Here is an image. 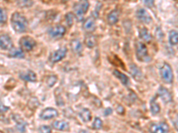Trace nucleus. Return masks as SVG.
Masks as SVG:
<instances>
[{"label": "nucleus", "mask_w": 178, "mask_h": 133, "mask_svg": "<svg viewBox=\"0 0 178 133\" xmlns=\"http://www.w3.org/2000/svg\"><path fill=\"white\" fill-rule=\"evenodd\" d=\"M0 48L5 51H11L14 48L13 41L6 34L0 36Z\"/></svg>", "instance_id": "nucleus-8"}, {"label": "nucleus", "mask_w": 178, "mask_h": 133, "mask_svg": "<svg viewBox=\"0 0 178 133\" xmlns=\"http://www.w3.org/2000/svg\"><path fill=\"white\" fill-rule=\"evenodd\" d=\"M67 54V48L62 47L56 51L53 52L49 56V61L52 63H57L61 61L62 59Z\"/></svg>", "instance_id": "nucleus-7"}, {"label": "nucleus", "mask_w": 178, "mask_h": 133, "mask_svg": "<svg viewBox=\"0 0 178 133\" xmlns=\"http://www.w3.org/2000/svg\"><path fill=\"white\" fill-rule=\"evenodd\" d=\"M117 112L119 114V115H123L125 112V109L124 108L121 106V105H118V107H117Z\"/></svg>", "instance_id": "nucleus-34"}, {"label": "nucleus", "mask_w": 178, "mask_h": 133, "mask_svg": "<svg viewBox=\"0 0 178 133\" xmlns=\"http://www.w3.org/2000/svg\"><path fill=\"white\" fill-rule=\"evenodd\" d=\"M66 28L62 25H54L48 29V35L54 39H60L65 35Z\"/></svg>", "instance_id": "nucleus-6"}, {"label": "nucleus", "mask_w": 178, "mask_h": 133, "mask_svg": "<svg viewBox=\"0 0 178 133\" xmlns=\"http://www.w3.org/2000/svg\"><path fill=\"white\" fill-rule=\"evenodd\" d=\"M58 115H59V113L55 108H47L44 109L40 113L39 117L41 118L42 120H51V119L57 117Z\"/></svg>", "instance_id": "nucleus-10"}, {"label": "nucleus", "mask_w": 178, "mask_h": 133, "mask_svg": "<svg viewBox=\"0 0 178 133\" xmlns=\"http://www.w3.org/2000/svg\"><path fill=\"white\" fill-rule=\"evenodd\" d=\"M13 119H14V121L15 122L17 131H19L20 132H24L25 130H26L27 123H26L19 115H13Z\"/></svg>", "instance_id": "nucleus-14"}, {"label": "nucleus", "mask_w": 178, "mask_h": 133, "mask_svg": "<svg viewBox=\"0 0 178 133\" xmlns=\"http://www.w3.org/2000/svg\"><path fill=\"white\" fill-rule=\"evenodd\" d=\"M57 81H58V77H57V76L56 75H50V76H48L47 77V80H46V83H47V86L48 87H53L57 83Z\"/></svg>", "instance_id": "nucleus-27"}, {"label": "nucleus", "mask_w": 178, "mask_h": 133, "mask_svg": "<svg viewBox=\"0 0 178 133\" xmlns=\"http://www.w3.org/2000/svg\"><path fill=\"white\" fill-rule=\"evenodd\" d=\"M92 128H93V130H101V128H102V122H101V118H94L93 124H92Z\"/></svg>", "instance_id": "nucleus-29"}, {"label": "nucleus", "mask_w": 178, "mask_h": 133, "mask_svg": "<svg viewBox=\"0 0 178 133\" xmlns=\"http://www.w3.org/2000/svg\"><path fill=\"white\" fill-rule=\"evenodd\" d=\"M150 131L151 133H168L169 131V127L166 123H154L151 126Z\"/></svg>", "instance_id": "nucleus-11"}, {"label": "nucleus", "mask_w": 178, "mask_h": 133, "mask_svg": "<svg viewBox=\"0 0 178 133\" xmlns=\"http://www.w3.org/2000/svg\"><path fill=\"white\" fill-rule=\"evenodd\" d=\"M143 3L146 5V6H153L154 5V3H153V1H151V0H148V1H143Z\"/></svg>", "instance_id": "nucleus-36"}, {"label": "nucleus", "mask_w": 178, "mask_h": 133, "mask_svg": "<svg viewBox=\"0 0 178 133\" xmlns=\"http://www.w3.org/2000/svg\"><path fill=\"white\" fill-rule=\"evenodd\" d=\"M39 133H51L52 129L48 125H41L39 128Z\"/></svg>", "instance_id": "nucleus-32"}, {"label": "nucleus", "mask_w": 178, "mask_h": 133, "mask_svg": "<svg viewBox=\"0 0 178 133\" xmlns=\"http://www.w3.org/2000/svg\"><path fill=\"white\" fill-rule=\"evenodd\" d=\"M78 116L79 118L82 120V122L84 123H88L91 121L92 119V114H91V111L87 108H83L82 110L79 111L78 113Z\"/></svg>", "instance_id": "nucleus-21"}, {"label": "nucleus", "mask_w": 178, "mask_h": 133, "mask_svg": "<svg viewBox=\"0 0 178 133\" xmlns=\"http://www.w3.org/2000/svg\"><path fill=\"white\" fill-rule=\"evenodd\" d=\"M11 25L16 33H23L27 30L29 22L25 16L23 15L21 13L15 12L11 17Z\"/></svg>", "instance_id": "nucleus-1"}, {"label": "nucleus", "mask_w": 178, "mask_h": 133, "mask_svg": "<svg viewBox=\"0 0 178 133\" xmlns=\"http://www.w3.org/2000/svg\"><path fill=\"white\" fill-rule=\"evenodd\" d=\"M135 54L137 60L142 62H149L151 60L148 53L147 47L142 42H135Z\"/></svg>", "instance_id": "nucleus-2"}, {"label": "nucleus", "mask_w": 178, "mask_h": 133, "mask_svg": "<svg viewBox=\"0 0 178 133\" xmlns=\"http://www.w3.org/2000/svg\"><path fill=\"white\" fill-rule=\"evenodd\" d=\"M112 113V109L110 108H106V109L104 110V115H106V116H108L110 115V114Z\"/></svg>", "instance_id": "nucleus-35"}, {"label": "nucleus", "mask_w": 178, "mask_h": 133, "mask_svg": "<svg viewBox=\"0 0 178 133\" xmlns=\"http://www.w3.org/2000/svg\"><path fill=\"white\" fill-rule=\"evenodd\" d=\"M8 55L11 58H18V59H23L25 56L23 51L22 49H17V48H13Z\"/></svg>", "instance_id": "nucleus-23"}, {"label": "nucleus", "mask_w": 178, "mask_h": 133, "mask_svg": "<svg viewBox=\"0 0 178 133\" xmlns=\"http://www.w3.org/2000/svg\"><path fill=\"white\" fill-rule=\"evenodd\" d=\"M135 15H136V18L139 20L140 22H142L143 23L149 24L151 23V21H152L151 16L150 15V14L148 13L144 8L137 9V11L135 13Z\"/></svg>", "instance_id": "nucleus-9"}, {"label": "nucleus", "mask_w": 178, "mask_h": 133, "mask_svg": "<svg viewBox=\"0 0 178 133\" xmlns=\"http://www.w3.org/2000/svg\"><path fill=\"white\" fill-rule=\"evenodd\" d=\"M139 37L141 39H143L145 42H150L151 40L152 39V36L150 33V31L148 30L146 28H142L139 30Z\"/></svg>", "instance_id": "nucleus-22"}, {"label": "nucleus", "mask_w": 178, "mask_h": 133, "mask_svg": "<svg viewBox=\"0 0 178 133\" xmlns=\"http://www.w3.org/2000/svg\"><path fill=\"white\" fill-rule=\"evenodd\" d=\"M78 133H88L86 131H85V130H81V131H79V132Z\"/></svg>", "instance_id": "nucleus-37"}, {"label": "nucleus", "mask_w": 178, "mask_h": 133, "mask_svg": "<svg viewBox=\"0 0 178 133\" xmlns=\"http://www.w3.org/2000/svg\"><path fill=\"white\" fill-rule=\"evenodd\" d=\"M19 44H20V46L22 48V50L25 51V52H31L37 45V42L30 36L23 37L20 39Z\"/></svg>", "instance_id": "nucleus-5"}, {"label": "nucleus", "mask_w": 178, "mask_h": 133, "mask_svg": "<svg viewBox=\"0 0 178 133\" xmlns=\"http://www.w3.org/2000/svg\"><path fill=\"white\" fill-rule=\"evenodd\" d=\"M52 125L54 127V129L57 130V131H67L70 129L69 123H67L65 121H62V120L54 121Z\"/></svg>", "instance_id": "nucleus-17"}, {"label": "nucleus", "mask_w": 178, "mask_h": 133, "mask_svg": "<svg viewBox=\"0 0 178 133\" xmlns=\"http://www.w3.org/2000/svg\"><path fill=\"white\" fill-rule=\"evenodd\" d=\"M113 75L120 81V83H121L123 85L126 86V85L129 84V78H128V76H127L126 75H125L124 73L120 72V71L118 70V69H115V70L113 71Z\"/></svg>", "instance_id": "nucleus-20"}, {"label": "nucleus", "mask_w": 178, "mask_h": 133, "mask_svg": "<svg viewBox=\"0 0 178 133\" xmlns=\"http://www.w3.org/2000/svg\"><path fill=\"white\" fill-rule=\"evenodd\" d=\"M90 6V4L88 1L84 0V1H79L75 3L74 5V13H75V16L77 17L78 21H82L83 17L85 16L86 12L88 11V8Z\"/></svg>", "instance_id": "nucleus-3"}, {"label": "nucleus", "mask_w": 178, "mask_h": 133, "mask_svg": "<svg viewBox=\"0 0 178 133\" xmlns=\"http://www.w3.org/2000/svg\"><path fill=\"white\" fill-rule=\"evenodd\" d=\"M85 44L88 48H93L96 45V38L93 35H87L85 38Z\"/></svg>", "instance_id": "nucleus-25"}, {"label": "nucleus", "mask_w": 178, "mask_h": 133, "mask_svg": "<svg viewBox=\"0 0 178 133\" xmlns=\"http://www.w3.org/2000/svg\"><path fill=\"white\" fill-rule=\"evenodd\" d=\"M159 74L162 80L167 84H172L174 81V74L173 69L168 63H164L159 69Z\"/></svg>", "instance_id": "nucleus-4"}, {"label": "nucleus", "mask_w": 178, "mask_h": 133, "mask_svg": "<svg viewBox=\"0 0 178 133\" xmlns=\"http://www.w3.org/2000/svg\"><path fill=\"white\" fill-rule=\"evenodd\" d=\"M158 93L159 95V97L161 98L162 101L165 103V104H168V103H170L172 101V95H171L170 92L165 88V87L160 86L159 88V92Z\"/></svg>", "instance_id": "nucleus-12"}, {"label": "nucleus", "mask_w": 178, "mask_h": 133, "mask_svg": "<svg viewBox=\"0 0 178 133\" xmlns=\"http://www.w3.org/2000/svg\"><path fill=\"white\" fill-rule=\"evenodd\" d=\"M159 111H160L159 105L156 101V98H154V99H152L151 101V114H152L153 115H155L159 114Z\"/></svg>", "instance_id": "nucleus-26"}, {"label": "nucleus", "mask_w": 178, "mask_h": 133, "mask_svg": "<svg viewBox=\"0 0 178 133\" xmlns=\"http://www.w3.org/2000/svg\"><path fill=\"white\" fill-rule=\"evenodd\" d=\"M83 29L86 32H93L95 29V20L93 16L87 18L83 23Z\"/></svg>", "instance_id": "nucleus-18"}, {"label": "nucleus", "mask_w": 178, "mask_h": 133, "mask_svg": "<svg viewBox=\"0 0 178 133\" xmlns=\"http://www.w3.org/2000/svg\"><path fill=\"white\" fill-rule=\"evenodd\" d=\"M70 48H71L73 53H75L77 54H80L82 53V50H83V45H82L80 40L76 38V39H73L70 42Z\"/></svg>", "instance_id": "nucleus-19"}, {"label": "nucleus", "mask_w": 178, "mask_h": 133, "mask_svg": "<svg viewBox=\"0 0 178 133\" xmlns=\"http://www.w3.org/2000/svg\"><path fill=\"white\" fill-rule=\"evenodd\" d=\"M168 41L172 46H176L178 44V34L176 30H171L169 32Z\"/></svg>", "instance_id": "nucleus-24"}, {"label": "nucleus", "mask_w": 178, "mask_h": 133, "mask_svg": "<svg viewBox=\"0 0 178 133\" xmlns=\"http://www.w3.org/2000/svg\"><path fill=\"white\" fill-rule=\"evenodd\" d=\"M34 5V2L31 0H21L17 2V6L22 8H28L31 7Z\"/></svg>", "instance_id": "nucleus-28"}, {"label": "nucleus", "mask_w": 178, "mask_h": 133, "mask_svg": "<svg viewBox=\"0 0 178 133\" xmlns=\"http://www.w3.org/2000/svg\"><path fill=\"white\" fill-rule=\"evenodd\" d=\"M7 21V12L6 9L0 7V23H6Z\"/></svg>", "instance_id": "nucleus-30"}, {"label": "nucleus", "mask_w": 178, "mask_h": 133, "mask_svg": "<svg viewBox=\"0 0 178 133\" xmlns=\"http://www.w3.org/2000/svg\"><path fill=\"white\" fill-rule=\"evenodd\" d=\"M73 20H74V16H73V14L71 13H68L65 15V21H66V23L68 25V27H71L72 26Z\"/></svg>", "instance_id": "nucleus-31"}, {"label": "nucleus", "mask_w": 178, "mask_h": 133, "mask_svg": "<svg viewBox=\"0 0 178 133\" xmlns=\"http://www.w3.org/2000/svg\"><path fill=\"white\" fill-rule=\"evenodd\" d=\"M119 15H120V11L118 9H114L112 10L107 16V22L110 25H115L119 20Z\"/></svg>", "instance_id": "nucleus-15"}, {"label": "nucleus", "mask_w": 178, "mask_h": 133, "mask_svg": "<svg viewBox=\"0 0 178 133\" xmlns=\"http://www.w3.org/2000/svg\"><path fill=\"white\" fill-rule=\"evenodd\" d=\"M20 78L26 82H36L37 81V75L34 71L28 70L20 73Z\"/></svg>", "instance_id": "nucleus-13"}, {"label": "nucleus", "mask_w": 178, "mask_h": 133, "mask_svg": "<svg viewBox=\"0 0 178 133\" xmlns=\"http://www.w3.org/2000/svg\"><path fill=\"white\" fill-rule=\"evenodd\" d=\"M129 70H130L132 76L135 79L136 81H141L142 80V78H143V73H142L141 69L135 63H132V64L129 65Z\"/></svg>", "instance_id": "nucleus-16"}, {"label": "nucleus", "mask_w": 178, "mask_h": 133, "mask_svg": "<svg viewBox=\"0 0 178 133\" xmlns=\"http://www.w3.org/2000/svg\"><path fill=\"white\" fill-rule=\"evenodd\" d=\"M8 110H9V108L7 106L4 105L2 102L0 101V113H6V112H7Z\"/></svg>", "instance_id": "nucleus-33"}]
</instances>
